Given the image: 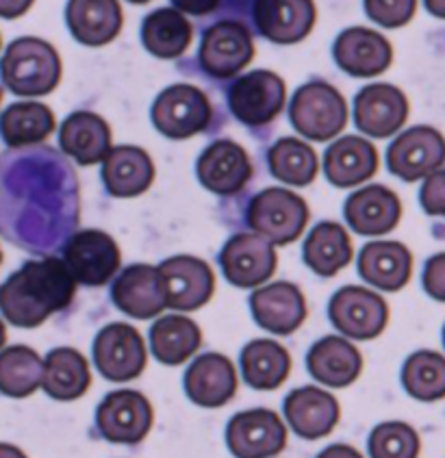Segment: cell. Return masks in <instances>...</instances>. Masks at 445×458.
I'll return each mask as SVG.
<instances>
[{
    "mask_svg": "<svg viewBox=\"0 0 445 458\" xmlns=\"http://www.w3.org/2000/svg\"><path fill=\"white\" fill-rule=\"evenodd\" d=\"M94 360L111 383L137 378L146 368L144 339L129 324H111L94 341Z\"/></svg>",
    "mask_w": 445,
    "mask_h": 458,
    "instance_id": "obj_6",
    "label": "cell"
},
{
    "mask_svg": "<svg viewBox=\"0 0 445 458\" xmlns=\"http://www.w3.org/2000/svg\"><path fill=\"white\" fill-rule=\"evenodd\" d=\"M424 211L428 216H443L445 217V170L432 172L422 185V193H419Z\"/></svg>",
    "mask_w": 445,
    "mask_h": 458,
    "instance_id": "obj_42",
    "label": "cell"
},
{
    "mask_svg": "<svg viewBox=\"0 0 445 458\" xmlns=\"http://www.w3.org/2000/svg\"><path fill=\"white\" fill-rule=\"evenodd\" d=\"M443 344H445V330H443Z\"/></svg>",
    "mask_w": 445,
    "mask_h": 458,
    "instance_id": "obj_50",
    "label": "cell"
},
{
    "mask_svg": "<svg viewBox=\"0 0 445 458\" xmlns=\"http://www.w3.org/2000/svg\"><path fill=\"white\" fill-rule=\"evenodd\" d=\"M30 4H33V0H0V13L7 20L20 18V15L29 12Z\"/></svg>",
    "mask_w": 445,
    "mask_h": 458,
    "instance_id": "obj_45",
    "label": "cell"
},
{
    "mask_svg": "<svg viewBox=\"0 0 445 458\" xmlns=\"http://www.w3.org/2000/svg\"><path fill=\"white\" fill-rule=\"evenodd\" d=\"M291 124L302 137L329 141L347 124V105L344 96L329 83H306L291 100Z\"/></svg>",
    "mask_w": 445,
    "mask_h": 458,
    "instance_id": "obj_3",
    "label": "cell"
},
{
    "mask_svg": "<svg viewBox=\"0 0 445 458\" xmlns=\"http://www.w3.org/2000/svg\"><path fill=\"white\" fill-rule=\"evenodd\" d=\"M61 148L81 165L105 161L111 152L109 124L91 111H76L61 126Z\"/></svg>",
    "mask_w": 445,
    "mask_h": 458,
    "instance_id": "obj_28",
    "label": "cell"
},
{
    "mask_svg": "<svg viewBox=\"0 0 445 458\" xmlns=\"http://www.w3.org/2000/svg\"><path fill=\"white\" fill-rule=\"evenodd\" d=\"M227 444L237 458H268L278 454L287 444V428L274 411H244L230 420Z\"/></svg>",
    "mask_w": 445,
    "mask_h": 458,
    "instance_id": "obj_7",
    "label": "cell"
},
{
    "mask_svg": "<svg viewBox=\"0 0 445 458\" xmlns=\"http://www.w3.org/2000/svg\"><path fill=\"white\" fill-rule=\"evenodd\" d=\"M129 3H135V4H146V3H150V0H129Z\"/></svg>",
    "mask_w": 445,
    "mask_h": 458,
    "instance_id": "obj_49",
    "label": "cell"
},
{
    "mask_svg": "<svg viewBox=\"0 0 445 458\" xmlns=\"http://www.w3.org/2000/svg\"><path fill=\"white\" fill-rule=\"evenodd\" d=\"M402 217L400 198L382 185L355 191L346 202V220L361 235H385Z\"/></svg>",
    "mask_w": 445,
    "mask_h": 458,
    "instance_id": "obj_23",
    "label": "cell"
},
{
    "mask_svg": "<svg viewBox=\"0 0 445 458\" xmlns=\"http://www.w3.org/2000/svg\"><path fill=\"white\" fill-rule=\"evenodd\" d=\"M411 252L398 242H372L363 248L359 272L382 292H398L411 278Z\"/></svg>",
    "mask_w": 445,
    "mask_h": 458,
    "instance_id": "obj_30",
    "label": "cell"
},
{
    "mask_svg": "<svg viewBox=\"0 0 445 458\" xmlns=\"http://www.w3.org/2000/svg\"><path fill=\"white\" fill-rule=\"evenodd\" d=\"M90 365L74 348H57L46 356L42 386L50 398L61 402L76 400L90 389Z\"/></svg>",
    "mask_w": 445,
    "mask_h": 458,
    "instance_id": "obj_31",
    "label": "cell"
},
{
    "mask_svg": "<svg viewBox=\"0 0 445 458\" xmlns=\"http://www.w3.org/2000/svg\"><path fill=\"white\" fill-rule=\"evenodd\" d=\"M402 383L415 400L437 402L445 398V356L431 350L411 354L404 363Z\"/></svg>",
    "mask_w": 445,
    "mask_h": 458,
    "instance_id": "obj_38",
    "label": "cell"
},
{
    "mask_svg": "<svg viewBox=\"0 0 445 458\" xmlns=\"http://www.w3.org/2000/svg\"><path fill=\"white\" fill-rule=\"evenodd\" d=\"M55 131V115L42 103H18L4 109L3 137L7 146L39 144Z\"/></svg>",
    "mask_w": 445,
    "mask_h": 458,
    "instance_id": "obj_37",
    "label": "cell"
},
{
    "mask_svg": "<svg viewBox=\"0 0 445 458\" xmlns=\"http://www.w3.org/2000/svg\"><path fill=\"white\" fill-rule=\"evenodd\" d=\"M254 55V44L245 24L235 20L213 24L204 33L201 61L209 74L216 79H228L250 64Z\"/></svg>",
    "mask_w": 445,
    "mask_h": 458,
    "instance_id": "obj_13",
    "label": "cell"
},
{
    "mask_svg": "<svg viewBox=\"0 0 445 458\" xmlns=\"http://www.w3.org/2000/svg\"><path fill=\"white\" fill-rule=\"evenodd\" d=\"M152 122L161 135L170 140H187L211 124V105L193 85H172L157 96L152 105Z\"/></svg>",
    "mask_w": 445,
    "mask_h": 458,
    "instance_id": "obj_5",
    "label": "cell"
},
{
    "mask_svg": "<svg viewBox=\"0 0 445 458\" xmlns=\"http://www.w3.org/2000/svg\"><path fill=\"white\" fill-rule=\"evenodd\" d=\"M174 7L192 15H207L218 7L219 0H172Z\"/></svg>",
    "mask_w": 445,
    "mask_h": 458,
    "instance_id": "obj_44",
    "label": "cell"
},
{
    "mask_svg": "<svg viewBox=\"0 0 445 458\" xmlns=\"http://www.w3.org/2000/svg\"><path fill=\"white\" fill-rule=\"evenodd\" d=\"M424 289L428 296L445 302V252L434 254L424 269Z\"/></svg>",
    "mask_w": 445,
    "mask_h": 458,
    "instance_id": "obj_43",
    "label": "cell"
},
{
    "mask_svg": "<svg viewBox=\"0 0 445 458\" xmlns=\"http://www.w3.org/2000/svg\"><path fill=\"white\" fill-rule=\"evenodd\" d=\"M304 261L320 276H335L352 261V242L337 222H321L304 243Z\"/></svg>",
    "mask_w": 445,
    "mask_h": 458,
    "instance_id": "obj_35",
    "label": "cell"
},
{
    "mask_svg": "<svg viewBox=\"0 0 445 458\" xmlns=\"http://www.w3.org/2000/svg\"><path fill=\"white\" fill-rule=\"evenodd\" d=\"M337 65L352 76H376L385 72L393 59L391 44L372 29H347L337 38L335 48Z\"/></svg>",
    "mask_w": 445,
    "mask_h": 458,
    "instance_id": "obj_19",
    "label": "cell"
},
{
    "mask_svg": "<svg viewBox=\"0 0 445 458\" xmlns=\"http://www.w3.org/2000/svg\"><path fill=\"white\" fill-rule=\"evenodd\" d=\"M192 24L176 9H157L148 15L141 27V42L146 50L161 59L181 57L192 44Z\"/></svg>",
    "mask_w": 445,
    "mask_h": 458,
    "instance_id": "obj_33",
    "label": "cell"
},
{
    "mask_svg": "<svg viewBox=\"0 0 445 458\" xmlns=\"http://www.w3.org/2000/svg\"><path fill=\"white\" fill-rule=\"evenodd\" d=\"M0 458H27V456H24L22 450H18V447L3 444L0 445Z\"/></svg>",
    "mask_w": 445,
    "mask_h": 458,
    "instance_id": "obj_48",
    "label": "cell"
},
{
    "mask_svg": "<svg viewBox=\"0 0 445 458\" xmlns=\"http://www.w3.org/2000/svg\"><path fill=\"white\" fill-rule=\"evenodd\" d=\"M161 276L167 289V307L174 310H196L213 296L216 278L211 267L196 257H172L163 261Z\"/></svg>",
    "mask_w": 445,
    "mask_h": 458,
    "instance_id": "obj_17",
    "label": "cell"
},
{
    "mask_svg": "<svg viewBox=\"0 0 445 458\" xmlns=\"http://www.w3.org/2000/svg\"><path fill=\"white\" fill-rule=\"evenodd\" d=\"M254 20L261 35L276 44H295L315 27L313 0H257Z\"/></svg>",
    "mask_w": 445,
    "mask_h": 458,
    "instance_id": "obj_20",
    "label": "cell"
},
{
    "mask_svg": "<svg viewBox=\"0 0 445 458\" xmlns=\"http://www.w3.org/2000/svg\"><path fill=\"white\" fill-rule=\"evenodd\" d=\"M44 383V363L27 345L4 348L0 356V389L9 398H27Z\"/></svg>",
    "mask_w": 445,
    "mask_h": 458,
    "instance_id": "obj_36",
    "label": "cell"
},
{
    "mask_svg": "<svg viewBox=\"0 0 445 458\" xmlns=\"http://www.w3.org/2000/svg\"><path fill=\"white\" fill-rule=\"evenodd\" d=\"M417 0H365V12L376 24L385 29H398L411 22Z\"/></svg>",
    "mask_w": 445,
    "mask_h": 458,
    "instance_id": "obj_41",
    "label": "cell"
},
{
    "mask_svg": "<svg viewBox=\"0 0 445 458\" xmlns=\"http://www.w3.org/2000/svg\"><path fill=\"white\" fill-rule=\"evenodd\" d=\"M250 309L261 328L274 335L294 333L306 318L304 296L291 283H272L254 292Z\"/></svg>",
    "mask_w": 445,
    "mask_h": 458,
    "instance_id": "obj_21",
    "label": "cell"
},
{
    "mask_svg": "<svg viewBox=\"0 0 445 458\" xmlns=\"http://www.w3.org/2000/svg\"><path fill=\"white\" fill-rule=\"evenodd\" d=\"M61 59L57 50L38 38H22L9 44L3 57V81L13 94L44 96L57 88Z\"/></svg>",
    "mask_w": 445,
    "mask_h": 458,
    "instance_id": "obj_2",
    "label": "cell"
},
{
    "mask_svg": "<svg viewBox=\"0 0 445 458\" xmlns=\"http://www.w3.org/2000/svg\"><path fill=\"white\" fill-rule=\"evenodd\" d=\"M111 296L122 313L137 319L155 318L167 309V289L161 269L146 263L126 267L117 276Z\"/></svg>",
    "mask_w": 445,
    "mask_h": 458,
    "instance_id": "obj_15",
    "label": "cell"
},
{
    "mask_svg": "<svg viewBox=\"0 0 445 458\" xmlns=\"http://www.w3.org/2000/svg\"><path fill=\"white\" fill-rule=\"evenodd\" d=\"M324 170L335 187L361 185L376 174L378 152L363 137H341L326 150Z\"/></svg>",
    "mask_w": 445,
    "mask_h": 458,
    "instance_id": "obj_26",
    "label": "cell"
},
{
    "mask_svg": "<svg viewBox=\"0 0 445 458\" xmlns=\"http://www.w3.org/2000/svg\"><path fill=\"white\" fill-rule=\"evenodd\" d=\"M408 115V100L400 89L376 83L361 89L355 100L356 126L365 135L385 140L402 129Z\"/></svg>",
    "mask_w": 445,
    "mask_h": 458,
    "instance_id": "obj_16",
    "label": "cell"
},
{
    "mask_svg": "<svg viewBox=\"0 0 445 458\" xmlns=\"http://www.w3.org/2000/svg\"><path fill=\"white\" fill-rule=\"evenodd\" d=\"M434 18H443L445 20V0H424Z\"/></svg>",
    "mask_w": 445,
    "mask_h": 458,
    "instance_id": "obj_47",
    "label": "cell"
},
{
    "mask_svg": "<svg viewBox=\"0 0 445 458\" xmlns=\"http://www.w3.org/2000/svg\"><path fill=\"white\" fill-rule=\"evenodd\" d=\"M309 222V208L298 193L270 187L254 196L248 207V224L261 237L278 246L295 242Z\"/></svg>",
    "mask_w": 445,
    "mask_h": 458,
    "instance_id": "obj_4",
    "label": "cell"
},
{
    "mask_svg": "<svg viewBox=\"0 0 445 458\" xmlns=\"http://www.w3.org/2000/svg\"><path fill=\"white\" fill-rule=\"evenodd\" d=\"M291 369L289 352L270 339L250 341L242 352L244 380L261 391H270L287 380Z\"/></svg>",
    "mask_w": 445,
    "mask_h": 458,
    "instance_id": "obj_32",
    "label": "cell"
},
{
    "mask_svg": "<svg viewBox=\"0 0 445 458\" xmlns=\"http://www.w3.org/2000/svg\"><path fill=\"white\" fill-rule=\"evenodd\" d=\"M102 181L111 196H140L155 181V165L146 150L137 146H117L102 161Z\"/></svg>",
    "mask_w": 445,
    "mask_h": 458,
    "instance_id": "obj_25",
    "label": "cell"
},
{
    "mask_svg": "<svg viewBox=\"0 0 445 458\" xmlns=\"http://www.w3.org/2000/svg\"><path fill=\"white\" fill-rule=\"evenodd\" d=\"M270 170L276 178L289 182V185L304 187L315 181L317 174V155L304 141L285 137L276 141L268 155Z\"/></svg>",
    "mask_w": 445,
    "mask_h": 458,
    "instance_id": "obj_39",
    "label": "cell"
},
{
    "mask_svg": "<svg viewBox=\"0 0 445 458\" xmlns=\"http://www.w3.org/2000/svg\"><path fill=\"white\" fill-rule=\"evenodd\" d=\"M120 248L102 231H81L65 246V263L76 283L100 287L116 276L120 267Z\"/></svg>",
    "mask_w": 445,
    "mask_h": 458,
    "instance_id": "obj_12",
    "label": "cell"
},
{
    "mask_svg": "<svg viewBox=\"0 0 445 458\" xmlns=\"http://www.w3.org/2000/svg\"><path fill=\"white\" fill-rule=\"evenodd\" d=\"M330 322L352 339H373L385 330L389 307L378 293L363 287H344L329 307Z\"/></svg>",
    "mask_w": 445,
    "mask_h": 458,
    "instance_id": "obj_10",
    "label": "cell"
},
{
    "mask_svg": "<svg viewBox=\"0 0 445 458\" xmlns=\"http://www.w3.org/2000/svg\"><path fill=\"white\" fill-rule=\"evenodd\" d=\"M201 341V328L185 315H166L150 330L152 354L163 365L185 363L189 356L198 352Z\"/></svg>",
    "mask_w": 445,
    "mask_h": 458,
    "instance_id": "obj_34",
    "label": "cell"
},
{
    "mask_svg": "<svg viewBox=\"0 0 445 458\" xmlns=\"http://www.w3.org/2000/svg\"><path fill=\"white\" fill-rule=\"evenodd\" d=\"M65 15L73 35L85 46L109 44L124 22L117 0H70Z\"/></svg>",
    "mask_w": 445,
    "mask_h": 458,
    "instance_id": "obj_27",
    "label": "cell"
},
{
    "mask_svg": "<svg viewBox=\"0 0 445 458\" xmlns=\"http://www.w3.org/2000/svg\"><path fill=\"white\" fill-rule=\"evenodd\" d=\"M445 163V137L432 126H415L389 146L387 165L402 181L431 176Z\"/></svg>",
    "mask_w": 445,
    "mask_h": 458,
    "instance_id": "obj_8",
    "label": "cell"
},
{
    "mask_svg": "<svg viewBox=\"0 0 445 458\" xmlns=\"http://www.w3.org/2000/svg\"><path fill=\"white\" fill-rule=\"evenodd\" d=\"M219 261H222V269L230 283L244 289L257 287L272 278L276 272L274 243L261 237L259 233L257 235L242 233L224 246Z\"/></svg>",
    "mask_w": 445,
    "mask_h": 458,
    "instance_id": "obj_14",
    "label": "cell"
},
{
    "mask_svg": "<svg viewBox=\"0 0 445 458\" xmlns=\"http://www.w3.org/2000/svg\"><path fill=\"white\" fill-rule=\"evenodd\" d=\"M317 458H363V456H361V452L355 450V447L337 444V445L326 447V450L321 452V454Z\"/></svg>",
    "mask_w": 445,
    "mask_h": 458,
    "instance_id": "obj_46",
    "label": "cell"
},
{
    "mask_svg": "<svg viewBox=\"0 0 445 458\" xmlns=\"http://www.w3.org/2000/svg\"><path fill=\"white\" fill-rule=\"evenodd\" d=\"M372 458H417L419 435L404 421L376 426L370 437Z\"/></svg>",
    "mask_w": 445,
    "mask_h": 458,
    "instance_id": "obj_40",
    "label": "cell"
},
{
    "mask_svg": "<svg viewBox=\"0 0 445 458\" xmlns=\"http://www.w3.org/2000/svg\"><path fill=\"white\" fill-rule=\"evenodd\" d=\"M230 111L248 126L270 124L285 105V83L278 74L257 70L230 88Z\"/></svg>",
    "mask_w": 445,
    "mask_h": 458,
    "instance_id": "obj_11",
    "label": "cell"
},
{
    "mask_svg": "<svg viewBox=\"0 0 445 458\" xmlns=\"http://www.w3.org/2000/svg\"><path fill=\"white\" fill-rule=\"evenodd\" d=\"M74 287L76 278L65 261H29L4 281L0 307L7 322L20 328H35L73 302Z\"/></svg>",
    "mask_w": 445,
    "mask_h": 458,
    "instance_id": "obj_1",
    "label": "cell"
},
{
    "mask_svg": "<svg viewBox=\"0 0 445 458\" xmlns=\"http://www.w3.org/2000/svg\"><path fill=\"white\" fill-rule=\"evenodd\" d=\"M285 415L302 439H321L330 435L339 421V404L317 386H302L291 391L285 400Z\"/></svg>",
    "mask_w": 445,
    "mask_h": 458,
    "instance_id": "obj_22",
    "label": "cell"
},
{
    "mask_svg": "<svg viewBox=\"0 0 445 458\" xmlns=\"http://www.w3.org/2000/svg\"><path fill=\"white\" fill-rule=\"evenodd\" d=\"M252 176L248 155L239 144L219 140L209 146L198 159V178L209 191L219 196H233L242 191Z\"/></svg>",
    "mask_w": 445,
    "mask_h": 458,
    "instance_id": "obj_18",
    "label": "cell"
},
{
    "mask_svg": "<svg viewBox=\"0 0 445 458\" xmlns=\"http://www.w3.org/2000/svg\"><path fill=\"white\" fill-rule=\"evenodd\" d=\"M185 391L196 404L218 409L233 400L237 391V374L222 354H202L185 374Z\"/></svg>",
    "mask_w": 445,
    "mask_h": 458,
    "instance_id": "obj_24",
    "label": "cell"
},
{
    "mask_svg": "<svg viewBox=\"0 0 445 458\" xmlns=\"http://www.w3.org/2000/svg\"><path fill=\"white\" fill-rule=\"evenodd\" d=\"M96 421L111 444H140L152 428V406L140 391H114L100 402Z\"/></svg>",
    "mask_w": 445,
    "mask_h": 458,
    "instance_id": "obj_9",
    "label": "cell"
},
{
    "mask_svg": "<svg viewBox=\"0 0 445 458\" xmlns=\"http://www.w3.org/2000/svg\"><path fill=\"white\" fill-rule=\"evenodd\" d=\"M311 376L321 385L346 386L359 378L363 359L361 352L341 337H324L311 348L306 356Z\"/></svg>",
    "mask_w": 445,
    "mask_h": 458,
    "instance_id": "obj_29",
    "label": "cell"
}]
</instances>
